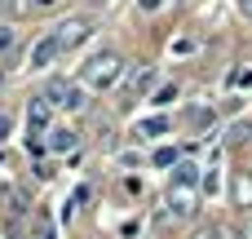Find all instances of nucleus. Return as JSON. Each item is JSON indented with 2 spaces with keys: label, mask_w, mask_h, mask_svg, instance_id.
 Listing matches in <instances>:
<instances>
[{
  "label": "nucleus",
  "mask_w": 252,
  "mask_h": 239,
  "mask_svg": "<svg viewBox=\"0 0 252 239\" xmlns=\"http://www.w3.org/2000/svg\"><path fill=\"white\" fill-rule=\"evenodd\" d=\"M49 120H53V102L40 93V98H31L27 102V142L31 137H44V133H53L49 129Z\"/></svg>",
  "instance_id": "20e7f679"
},
{
  "label": "nucleus",
  "mask_w": 252,
  "mask_h": 239,
  "mask_svg": "<svg viewBox=\"0 0 252 239\" xmlns=\"http://www.w3.org/2000/svg\"><path fill=\"white\" fill-rule=\"evenodd\" d=\"M44 98H49L53 106H62V111H80V106H84V89L71 84V80H49V84H44Z\"/></svg>",
  "instance_id": "7ed1b4c3"
},
{
  "label": "nucleus",
  "mask_w": 252,
  "mask_h": 239,
  "mask_svg": "<svg viewBox=\"0 0 252 239\" xmlns=\"http://www.w3.org/2000/svg\"><path fill=\"white\" fill-rule=\"evenodd\" d=\"M9 129H13V120H9V115H0V142L9 137Z\"/></svg>",
  "instance_id": "5701e85b"
},
{
  "label": "nucleus",
  "mask_w": 252,
  "mask_h": 239,
  "mask_svg": "<svg viewBox=\"0 0 252 239\" xmlns=\"http://www.w3.org/2000/svg\"><path fill=\"white\" fill-rule=\"evenodd\" d=\"M120 75H124V62H120L115 49H102V53H93V58L84 62V84H89V89H111Z\"/></svg>",
  "instance_id": "f03ea898"
},
{
  "label": "nucleus",
  "mask_w": 252,
  "mask_h": 239,
  "mask_svg": "<svg viewBox=\"0 0 252 239\" xmlns=\"http://www.w3.org/2000/svg\"><path fill=\"white\" fill-rule=\"evenodd\" d=\"M230 89H252V71H230Z\"/></svg>",
  "instance_id": "dca6fc26"
},
{
  "label": "nucleus",
  "mask_w": 252,
  "mask_h": 239,
  "mask_svg": "<svg viewBox=\"0 0 252 239\" xmlns=\"http://www.w3.org/2000/svg\"><path fill=\"white\" fill-rule=\"evenodd\" d=\"M230 195L239 208H252V173H230Z\"/></svg>",
  "instance_id": "6e6552de"
},
{
  "label": "nucleus",
  "mask_w": 252,
  "mask_h": 239,
  "mask_svg": "<svg viewBox=\"0 0 252 239\" xmlns=\"http://www.w3.org/2000/svg\"><path fill=\"white\" fill-rule=\"evenodd\" d=\"M173 182H186V186H199V182H204V177H199V164L182 160V164L173 169Z\"/></svg>",
  "instance_id": "9b49d317"
},
{
  "label": "nucleus",
  "mask_w": 252,
  "mask_h": 239,
  "mask_svg": "<svg viewBox=\"0 0 252 239\" xmlns=\"http://www.w3.org/2000/svg\"><path fill=\"white\" fill-rule=\"evenodd\" d=\"M199 195H204V186L168 182V191H164V217H173V222H195V217H199Z\"/></svg>",
  "instance_id": "f257e3e1"
},
{
  "label": "nucleus",
  "mask_w": 252,
  "mask_h": 239,
  "mask_svg": "<svg viewBox=\"0 0 252 239\" xmlns=\"http://www.w3.org/2000/svg\"><path fill=\"white\" fill-rule=\"evenodd\" d=\"M173 129V120L168 115H151V120H142L137 124V137H159V133H168Z\"/></svg>",
  "instance_id": "9d476101"
},
{
  "label": "nucleus",
  "mask_w": 252,
  "mask_h": 239,
  "mask_svg": "<svg viewBox=\"0 0 252 239\" xmlns=\"http://www.w3.org/2000/svg\"><path fill=\"white\" fill-rule=\"evenodd\" d=\"M53 35H58V40H62V49L71 53V49H80V44L93 35V22H89V18H66V22H58V27H53Z\"/></svg>",
  "instance_id": "39448f33"
},
{
  "label": "nucleus",
  "mask_w": 252,
  "mask_h": 239,
  "mask_svg": "<svg viewBox=\"0 0 252 239\" xmlns=\"http://www.w3.org/2000/svg\"><path fill=\"white\" fill-rule=\"evenodd\" d=\"M159 4H164V0H142V9H159Z\"/></svg>",
  "instance_id": "b1692460"
},
{
  "label": "nucleus",
  "mask_w": 252,
  "mask_h": 239,
  "mask_svg": "<svg viewBox=\"0 0 252 239\" xmlns=\"http://www.w3.org/2000/svg\"><path fill=\"white\" fill-rule=\"evenodd\" d=\"M9 44H13V31H9V27H0V53H4Z\"/></svg>",
  "instance_id": "aec40b11"
},
{
  "label": "nucleus",
  "mask_w": 252,
  "mask_h": 239,
  "mask_svg": "<svg viewBox=\"0 0 252 239\" xmlns=\"http://www.w3.org/2000/svg\"><path fill=\"white\" fill-rule=\"evenodd\" d=\"M190 120H195V129H213V111H204V106H199Z\"/></svg>",
  "instance_id": "a211bd4d"
},
{
  "label": "nucleus",
  "mask_w": 252,
  "mask_h": 239,
  "mask_svg": "<svg viewBox=\"0 0 252 239\" xmlns=\"http://www.w3.org/2000/svg\"><path fill=\"white\" fill-rule=\"evenodd\" d=\"M151 160H155V169H177V164H182V151H177V146H159Z\"/></svg>",
  "instance_id": "f8f14e48"
},
{
  "label": "nucleus",
  "mask_w": 252,
  "mask_h": 239,
  "mask_svg": "<svg viewBox=\"0 0 252 239\" xmlns=\"http://www.w3.org/2000/svg\"><path fill=\"white\" fill-rule=\"evenodd\" d=\"M199 186H204V195H217V186H221V173H217V169H208Z\"/></svg>",
  "instance_id": "4468645a"
},
{
  "label": "nucleus",
  "mask_w": 252,
  "mask_h": 239,
  "mask_svg": "<svg viewBox=\"0 0 252 239\" xmlns=\"http://www.w3.org/2000/svg\"><path fill=\"white\" fill-rule=\"evenodd\" d=\"M151 80H155V67H133V71L124 75V89H128V98L146 93V89H151Z\"/></svg>",
  "instance_id": "0eeeda50"
},
{
  "label": "nucleus",
  "mask_w": 252,
  "mask_h": 239,
  "mask_svg": "<svg viewBox=\"0 0 252 239\" xmlns=\"http://www.w3.org/2000/svg\"><path fill=\"white\" fill-rule=\"evenodd\" d=\"M221 239H248V235H244L239 226H221Z\"/></svg>",
  "instance_id": "6ab92c4d"
},
{
  "label": "nucleus",
  "mask_w": 252,
  "mask_h": 239,
  "mask_svg": "<svg viewBox=\"0 0 252 239\" xmlns=\"http://www.w3.org/2000/svg\"><path fill=\"white\" fill-rule=\"evenodd\" d=\"M75 142H80L75 129H53V133H49V151H58V155H62V151H75Z\"/></svg>",
  "instance_id": "1a4fd4ad"
},
{
  "label": "nucleus",
  "mask_w": 252,
  "mask_h": 239,
  "mask_svg": "<svg viewBox=\"0 0 252 239\" xmlns=\"http://www.w3.org/2000/svg\"><path fill=\"white\" fill-rule=\"evenodd\" d=\"M62 53H66V49H62V40H58V35H44V40H35V49H31V71H44V67H53Z\"/></svg>",
  "instance_id": "423d86ee"
},
{
  "label": "nucleus",
  "mask_w": 252,
  "mask_h": 239,
  "mask_svg": "<svg viewBox=\"0 0 252 239\" xmlns=\"http://www.w3.org/2000/svg\"><path fill=\"white\" fill-rule=\"evenodd\" d=\"M230 146H248L252 142V120H239V124H230V137H226Z\"/></svg>",
  "instance_id": "ddd939ff"
},
{
  "label": "nucleus",
  "mask_w": 252,
  "mask_h": 239,
  "mask_svg": "<svg viewBox=\"0 0 252 239\" xmlns=\"http://www.w3.org/2000/svg\"><path fill=\"white\" fill-rule=\"evenodd\" d=\"M235 9H239V13H244V18L252 22V0H235Z\"/></svg>",
  "instance_id": "4be33fe9"
},
{
  "label": "nucleus",
  "mask_w": 252,
  "mask_h": 239,
  "mask_svg": "<svg viewBox=\"0 0 252 239\" xmlns=\"http://www.w3.org/2000/svg\"><path fill=\"white\" fill-rule=\"evenodd\" d=\"M168 102H177V84H164V89L155 93V106H168Z\"/></svg>",
  "instance_id": "2eb2a0df"
},
{
  "label": "nucleus",
  "mask_w": 252,
  "mask_h": 239,
  "mask_svg": "<svg viewBox=\"0 0 252 239\" xmlns=\"http://www.w3.org/2000/svg\"><path fill=\"white\" fill-rule=\"evenodd\" d=\"M190 239H221V226H195Z\"/></svg>",
  "instance_id": "f3484780"
},
{
  "label": "nucleus",
  "mask_w": 252,
  "mask_h": 239,
  "mask_svg": "<svg viewBox=\"0 0 252 239\" xmlns=\"http://www.w3.org/2000/svg\"><path fill=\"white\" fill-rule=\"evenodd\" d=\"M49 4H58V0H22V9H49Z\"/></svg>",
  "instance_id": "412c9836"
}]
</instances>
